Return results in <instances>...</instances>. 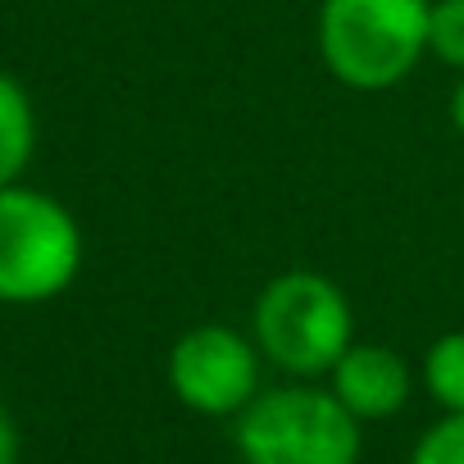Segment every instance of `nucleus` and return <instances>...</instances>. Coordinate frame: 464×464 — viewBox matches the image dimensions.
Listing matches in <instances>:
<instances>
[{
	"instance_id": "f03ea898",
	"label": "nucleus",
	"mask_w": 464,
	"mask_h": 464,
	"mask_svg": "<svg viewBox=\"0 0 464 464\" xmlns=\"http://www.w3.org/2000/svg\"><path fill=\"white\" fill-rule=\"evenodd\" d=\"M232 441L242 464H360V419L319 387L260 392Z\"/></svg>"
},
{
	"instance_id": "f257e3e1",
	"label": "nucleus",
	"mask_w": 464,
	"mask_h": 464,
	"mask_svg": "<svg viewBox=\"0 0 464 464\" xmlns=\"http://www.w3.org/2000/svg\"><path fill=\"white\" fill-rule=\"evenodd\" d=\"M428 0H324L319 55L351 92H387L428 51Z\"/></svg>"
},
{
	"instance_id": "9d476101",
	"label": "nucleus",
	"mask_w": 464,
	"mask_h": 464,
	"mask_svg": "<svg viewBox=\"0 0 464 464\" xmlns=\"http://www.w3.org/2000/svg\"><path fill=\"white\" fill-rule=\"evenodd\" d=\"M410 464H464V410L441 414L410 450Z\"/></svg>"
},
{
	"instance_id": "7ed1b4c3",
	"label": "nucleus",
	"mask_w": 464,
	"mask_h": 464,
	"mask_svg": "<svg viewBox=\"0 0 464 464\" xmlns=\"http://www.w3.org/2000/svg\"><path fill=\"white\" fill-rule=\"evenodd\" d=\"M82 269V232L73 214L33 187H0V301L42 305L69 292Z\"/></svg>"
},
{
	"instance_id": "39448f33",
	"label": "nucleus",
	"mask_w": 464,
	"mask_h": 464,
	"mask_svg": "<svg viewBox=\"0 0 464 464\" xmlns=\"http://www.w3.org/2000/svg\"><path fill=\"white\" fill-rule=\"evenodd\" d=\"M169 387L205 419H237L260 396V355L237 328L196 324L169 351Z\"/></svg>"
},
{
	"instance_id": "423d86ee",
	"label": "nucleus",
	"mask_w": 464,
	"mask_h": 464,
	"mask_svg": "<svg viewBox=\"0 0 464 464\" xmlns=\"http://www.w3.org/2000/svg\"><path fill=\"white\" fill-rule=\"evenodd\" d=\"M333 396L360 419H392L410 401V364L378 342H351V351L333 364Z\"/></svg>"
},
{
	"instance_id": "0eeeda50",
	"label": "nucleus",
	"mask_w": 464,
	"mask_h": 464,
	"mask_svg": "<svg viewBox=\"0 0 464 464\" xmlns=\"http://www.w3.org/2000/svg\"><path fill=\"white\" fill-rule=\"evenodd\" d=\"M33 146H37L33 101L10 73H0V187L19 182V173L33 160Z\"/></svg>"
},
{
	"instance_id": "20e7f679",
	"label": "nucleus",
	"mask_w": 464,
	"mask_h": 464,
	"mask_svg": "<svg viewBox=\"0 0 464 464\" xmlns=\"http://www.w3.org/2000/svg\"><path fill=\"white\" fill-rule=\"evenodd\" d=\"M256 346L287 373L314 378L351 351L346 292L310 269L278 274L256 301Z\"/></svg>"
},
{
	"instance_id": "f8f14e48",
	"label": "nucleus",
	"mask_w": 464,
	"mask_h": 464,
	"mask_svg": "<svg viewBox=\"0 0 464 464\" xmlns=\"http://www.w3.org/2000/svg\"><path fill=\"white\" fill-rule=\"evenodd\" d=\"M450 123H455V132L464 137V78H459L455 92H450Z\"/></svg>"
},
{
	"instance_id": "1a4fd4ad",
	"label": "nucleus",
	"mask_w": 464,
	"mask_h": 464,
	"mask_svg": "<svg viewBox=\"0 0 464 464\" xmlns=\"http://www.w3.org/2000/svg\"><path fill=\"white\" fill-rule=\"evenodd\" d=\"M428 51L450 64L464 69V0H437L428 14Z\"/></svg>"
},
{
	"instance_id": "9b49d317",
	"label": "nucleus",
	"mask_w": 464,
	"mask_h": 464,
	"mask_svg": "<svg viewBox=\"0 0 464 464\" xmlns=\"http://www.w3.org/2000/svg\"><path fill=\"white\" fill-rule=\"evenodd\" d=\"M0 464H19V432L5 410H0Z\"/></svg>"
},
{
	"instance_id": "6e6552de",
	"label": "nucleus",
	"mask_w": 464,
	"mask_h": 464,
	"mask_svg": "<svg viewBox=\"0 0 464 464\" xmlns=\"http://www.w3.org/2000/svg\"><path fill=\"white\" fill-rule=\"evenodd\" d=\"M423 387H428V396L446 414L464 410V328L441 333L428 346V355H423Z\"/></svg>"
}]
</instances>
